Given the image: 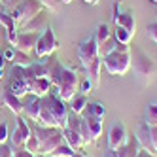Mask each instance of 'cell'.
Here are the masks:
<instances>
[{
  "label": "cell",
  "instance_id": "cell-35",
  "mask_svg": "<svg viewBox=\"0 0 157 157\" xmlns=\"http://www.w3.org/2000/svg\"><path fill=\"white\" fill-rule=\"evenodd\" d=\"M148 38H150L153 44H157V21L148 27Z\"/></svg>",
  "mask_w": 157,
  "mask_h": 157
},
{
  "label": "cell",
  "instance_id": "cell-6",
  "mask_svg": "<svg viewBox=\"0 0 157 157\" xmlns=\"http://www.w3.org/2000/svg\"><path fill=\"white\" fill-rule=\"evenodd\" d=\"M30 125L27 123L25 117H17V123H15V129L10 132V146H12V150L13 148H23V144L27 142V138L30 136Z\"/></svg>",
  "mask_w": 157,
  "mask_h": 157
},
{
  "label": "cell",
  "instance_id": "cell-5",
  "mask_svg": "<svg viewBox=\"0 0 157 157\" xmlns=\"http://www.w3.org/2000/svg\"><path fill=\"white\" fill-rule=\"evenodd\" d=\"M59 48H61V42L55 38L53 29L48 27V29L40 34V38H38V42H36V48H34V53H36L38 59H44V57H49V55H53Z\"/></svg>",
  "mask_w": 157,
  "mask_h": 157
},
{
  "label": "cell",
  "instance_id": "cell-31",
  "mask_svg": "<svg viewBox=\"0 0 157 157\" xmlns=\"http://www.w3.org/2000/svg\"><path fill=\"white\" fill-rule=\"evenodd\" d=\"M44 10H48V12L51 13H57L59 12V8H61V0H40Z\"/></svg>",
  "mask_w": 157,
  "mask_h": 157
},
{
  "label": "cell",
  "instance_id": "cell-45",
  "mask_svg": "<svg viewBox=\"0 0 157 157\" xmlns=\"http://www.w3.org/2000/svg\"><path fill=\"white\" fill-rule=\"evenodd\" d=\"M72 0H61V4H70Z\"/></svg>",
  "mask_w": 157,
  "mask_h": 157
},
{
  "label": "cell",
  "instance_id": "cell-21",
  "mask_svg": "<svg viewBox=\"0 0 157 157\" xmlns=\"http://www.w3.org/2000/svg\"><path fill=\"white\" fill-rule=\"evenodd\" d=\"M8 91H12L15 97L19 98H23L25 95H29V85L23 82V80H17V78H10V82H8Z\"/></svg>",
  "mask_w": 157,
  "mask_h": 157
},
{
  "label": "cell",
  "instance_id": "cell-43",
  "mask_svg": "<svg viewBox=\"0 0 157 157\" xmlns=\"http://www.w3.org/2000/svg\"><path fill=\"white\" fill-rule=\"evenodd\" d=\"M85 4H91V6H97L98 4V0H83Z\"/></svg>",
  "mask_w": 157,
  "mask_h": 157
},
{
  "label": "cell",
  "instance_id": "cell-39",
  "mask_svg": "<svg viewBox=\"0 0 157 157\" xmlns=\"http://www.w3.org/2000/svg\"><path fill=\"white\" fill-rule=\"evenodd\" d=\"M2 55H4V59H6V61H12V59H13V55H15V48L10 46V48H8Z\"/></svg>",
  "mask_w": 157,
  "mask_h": 157
},
{
  "label": "cell",
  "instance_id": "cell-40",
  "mask_svg": "<svg viewBox=\"0 0 157 157\" xmlns=\"http://www.w3.org/2000/svg\"><path fill=\"white\" fill-rule=\"evenodd\" d=\"M136 157H157V155H153V153H150V151H146V150H138V153H136Z\"/></svg>",
  "mask_w": 157,
  "mask_h": 157
},
{
  "label": "cell",
  "instance_id": "cell-20",
  "mask_svg": "<svg viewBox=\"0 0 157 157\" xmlns=\"http://www.w3.org/2000/svg\"><path fill=\"white\" fill-rule=\"evenodd\" d=\"M100 70H102V59H100V57H95V59L91 61V64L85 68L87 78L91 80V83H93L95 87L98 85V80H100Z\"/></svg>",
  "mask_w": 157,
  "mask_h": 157
},
{
  "label": "cell",
  "instance_id": "cell-41",
  "mask_svg": "<svg viewBox=\"0 0 157 157\" xmlns=\"http://www.w3.org/2000/svg\"><path fill=\"white\" fill-rule=\"evenodd\" d=\"M72 157H87V155H85V153L80 150V151H74V155H72Z\"/></svg>",
  "mask_w": 157,
  "mask_h": 157
},
{
  "label": "cell",
  "instance_id": "cell-8",
  "mask_svg": "<svg viewBox=\"0 0 157 157\" xmlns=\"http://www.w3.org/2000/svg\"><path fill=\"white\" fill-rule=\"evenodd\" d=\"M127 140H129V132L123 123H114L108 129V150H117L121 146H125Z\"/></svg>",
  "mask_w": 157,
  "mask_h": 157
},
{
  "label": "cell",
  "instance_id": "cell-15",
  "mask_svg": "<svg viewBox=\"0 0 157 157\" xmlns=\"http://www.w3.org/2000/svg\"><path fill=\"white\" fill-rule=\"evenodd\" d=\"M40 104H42V98L36 95H30L25 102H23V114L27 119L38 123L40 121Z\"/></svg>",
  "mask_w": 157,
  "mask_h": 157
},
{
  "label": "cell",
  "instance_id": "cell-30",
  "mask_svg": "<svg viewBox=\"0 0 157 157\" xmlns=\"http://www.w3.org/2000/svg\"><path fill=\"white\" fill-rule=\"evenodd\" d=\"M0 25H4V29H17L15 21L12 19V15H10L8 10H0Z\"/></svg>",
  "mask_w": 157,
  "mask_h": 157
},
{
  "label": "cell",
  "instance_id": "cell-22",
  "mask_svg": "<svg viewBox=\"0 0 157 157\" xmlns=\"http://www.w3.org/2000/svg\"><path fill=\"white\" fill-rule=\"evenodd\" d=\"M87 104H89V100H87V95H76L72 100H70V112L72 114H78V116H82L83 112H85V108H87Z\"/></svg>",
  "mask_w": 157,
  "mask_h": 157
},
{
  "label": "cell",
  "instance_id": "cell-48",
  "mask_svg": "<svg viewBox=\"0 0 157 157\" xmlns=\"http://www.w3.org/2000/svg\"><path fill=\"white\" fill-rule=\"evenodd\" d=\"M0 2H2V0H0Z\"/></svg>",
  "mask_w": 157,
  "mask_h": 157
},
{
  "label": "cell",
  "instance_id": "cell-32",
  "mask_svg": "<svg viewBox=\"0 0 157 157\" xmlns=\"http://www.w3.org/2000/svg\"><path fill=\"white\" fill-rule=\"evenodd\" d=\"M17 29H8L6 30V38H8V42H10V46L12 48H15V44H17Z\"/></svg>",
  "mask_w": 157,
  "mask_h": 157
},
{
  "label": "cell",
  "instance_id": "cell-24",
  "mask_svg": "<svg viewBox=\"0 0 157 157\" xmlns=\"http://www.w3.org/2000/svg\"><path fill=\"white\" fill-rule=\"evenodd\" d=\"M144 121L150 127H157V102H150L146 106V114H144Z\"/></svg>",
  "mask_w": 157,
  "mask_h": 157
},
{
  "label": "cell",
  "instance_id": "cell-18",
  "mask_svg": "<svg viewBox=\"0 0 157 157\" xmlns=\"http://www.w3.org/2000/svg\"><path fill=\"white\" fill-rule=\"evenodd\" d=\"M2 104L8 106L10 112H13L15 116L23 114V100H21L19 97H15L12 91H8V89H4V91H2Z\"/></svg>",
  "mask_w": 157,
  "mask_h": 157
},
{
  "label": "cell",
  "instance_id": "cell-12",
  "mask_svg": "<svg viewBox=\"0 0 157 157\" xmlns=\"http://www.w3.org/2000/svg\"><path fill=\"white\" fill-rule=\"evenodd\" d=\"M134 138L138 140L142 150H146V151H150V153L155 155V148H153V144H151V127L146 121H140L136 132H134Z\"/></svg>",
  "mask_w": 157,
  "mask_h": 157
},
{
  "label": "cell",
  "instance_id": "cell-9",
  "mask_svg": "<svg viewBox=\"0 0 157 157\" xmlns=\"http://www.w3.org/2000/svg\"><path fill=\"white\" fill-rule=\"evenodd\" d=\"M17 10H19V13H21V21H19V27L21 25H25L27 21H30L34 15H38L42 10H44V6H42V2L40 0H23L19 6H15Z\"/></svg>",
  "mask_w": 157,
  "mask_h": 157
},
{
  "label": "cell",
  "instance_id": "cell-33",
  "mask_svg": "<svg viewBox=\"0 0 157 157\" xmlns=\"http://www.w3.org/2000/svg\"><path fill=\"white\" fill-rule=\"evenodd\" d=\"M10 138V129H8V123H0V144H6Z\"/></svg>",
  "mask_w": 157,
  "mask_h": 157
},
{
  "label": "cell",
  "instance_id": "cell-44",
  "mask_svg": "<svg viewBox=\"0 0 157 157\" xmlns=\"http://www.w3.org/2000/svg\"><path fill=\"white\" fill-rule=\"evenodd\" d=\"M4 76H6L4 74V68H0V80H4Z\"/></svg>",
  "mask_w": 157,
  "mask_h": 157
},
{
  "label": "cell",
  "instance_id": "cell-13",
  "mask_svg": "<svg viewBox=\"0 0 157 157\" xmlns=\"http://www.w3.org/2000/svg\"><path fill=\"white\" fill-rule=\"evenodd\" d=\"M40 34H42V32H17V44H15V49L25 51V53L34 51L36 42H38Z\"/></svg>",
  "mask_w": 157,
  "mask_h": 157
},
{
  "label": "cell",
  "instance_id": "cell-34",
  "mask_svg": "<svg viewBox=\"0 0 157 157\" xmlns=\"http://www.w3.org/2000/svg\"><path fill=\"white\" fill-rule=\"evenodd\" d=\"M93 87H95V85L91 83V80H89V78H85V80L80 83V91H82V95H87V93H91Z\"/></svg>",
  "mask_w": 157,
  "mask_h": 157
},
{
  "label": "cell",
  "instance_id": "cell-2",
  "mask_svg": "<svg viewBox=\"0 0 157 157\" xmlns=\"http://www.w3.org/2000/svg\"><path fill=\"white\" fill-rule=\"evenodd\" d=\"M32 132L38 136L40 140V155H51V151L57 148L59 144L64 142L63 138V129L59 127H42L36 125L32 129Z\"/></svg>",
  "mask_w": 157,
  "mask_h": 157
},
{
  "label": "cell",
  "instance_id": "cell-1",
  "mask_svg": "<svg viewBox=\"0 0 157 157\" xmlns=\"http://www.w3.org/2000/svg\"><path fill=\"white\" fill-rule=\"evenodd\" d=\"M131 68L134 70V76L142 85H150L157 76L153 59L150 55H146L142 49H136L134 53H131Z\"/></svg>",
  "mask_w": 157,
  "mask_h": 157
},
{
  "label": "cell",
  "instance_id": "cell-19",
  "mask_svg": "<svg viewBox=\"0 0 157 157\" xmlns=\"http://www.w3.org/2000/svg\"><path fill=\"white\" fill-rule=\"evenodd\" d=\"M63 138H64V142L68 144L74 151H80V150L83 148L82 134L78 132V131H72V129H68V127H64V129H63Z\"/></svg>",
  "mask_w": 157,
  "mask_h": 157
},
{
  "label": "cell",
  "instance_id": "cell-16",
  "mask_svg": "<svg viewBox=\"0 0 157 157\" xmlns=\"http://www.w3.org/2000/svg\"><path fill=\"white\" fill-rule=\"evenodd\" d=\"M82 117H83V121H85L89 132H91V140L97 142V140L100 138V134H102V117H97V116H93V114H89V112H83Z\"/></svg>",
  "mask_w": 157,
  "mask_h": 157
},
{
  "label": "cell",
  "instance_id": "cell-42",
  "mask_svg": "<svg viewBox=\"0 0 157 157\" xmlns=\"http://www.w3.org/2000/svg\"><path fill=\"white\" fill-rule=\"evenodd\" d=\"M4 64H6V59H4V55L0 53V68H4Z\"/></svg>",
  "mask_w": 157,
  "mask_h": 157
},
{
  "label": "cell",
  "instance_id": "cell-7",
  "mask_svg": "<svg viewBox=\"0 0 157 157\" xmlns=\"http://www.w3.org/2000/svg\"><path fill=\"white\" fill-rule=\"evenodd\" d=\"M95 57H98V46H97L95 38L89 36V38H85L80 46H78V59H80L83 70L87 68L89 64H91V61H93Z\"/></svg>",
  "mask_w": 157,
  "mask_h": 157
},
{
  "label": "cell",
  "instance_id": "cell-14",
  "mask_svg": "<svg viewBox=\"0 0 157 157\" xmlns=\"http://www.w3.org/2000/svg\"><path fill=\"white\" fill-rule=\"evenodd\" d=\"M46 29H48V15H46V10H42L38 15L27 21L25 25H21L19 32H44Z\"/></svg>",
  "mask_w": 157,
  "mask_h": 157
},
{
  "label": "cell",
  "instance_id": "cell-46",
  "mask_svg": "<svg viewBox=\"0 0 157 157\" xmlns=\"http://www.w3.org/2000/svg\"><path fill=\"white\" fill-rule=\"evenodd\" d=\"M36 157H51V155H36Z\"/></svg>",
  "mask_w": 157,
  "mask_h": 157
},
{
  "label": "cell",
  "instance_id": "cell-11",
  "mask_svg": "<svg viewBox=\"0 0 157 157\" xmlns=\"http://www.w3.org/2000/svg\"><path fill=\"white\" fill-rule=\"evenodd\" d=\"M138 150H140L138 140L134 136H129L125 146H121V148H117V150H106L104 157H136Z\"/></svg>",
  "mask_w": 157,
  "mask_h": 157
},
{
  "label": "cell",
  "instance_id": "cell-4",
  "mask_svg": "<svg viewBox=\"0 0 157 157\" xmlns=\"http://www.w3.org/2000/svg\"><path fill=\"white\" fill-rule=\"evenodd\" d=\"M42 102L49 108V112H51L55 123H57V127H59V129H64L66 123H68V114H70V112H68V106H66L64 100L59 98L53 91H49L46 97H42Z\"/></svg>",
  "mask_w": 157,
  "mask_h": 157
},
{
  "label": "cell",
  "instance_id": "cell-28",
  "mask_svg": "<svg viewBox=\"0 0 157 157\" xmlns=\"http://www.w3.org/2000/svg\"><path fill=\"white\" fill-rule=\"evenodd\" d=\"M85 112H89V114H93L97 117H102L104 119V116H106V106L102 102H89L87 108H85Z\"/></svg>",
  "mask_w": 157,
  "mask_h": 157
},
{
  "label": "cell",
  "instance_id": "cell-26",
  "mask_svg": "<svg viewBox=\"0 0 157 157\" xmlns=\"http://www.w3.org/2000/svg\"><path fill=\"white\" fill-rule=\"evenodd\" d=\"M132 32H129L127 29H121V27H116L114 29V38H116V42H119V44H131V40H132Z\"/></svg>",
  "mask_w": 157,
  "mask_h": 157
},
{
  "label": "cell",
  "instance_id": "cell-10",
  "mask_svg": "<svg viewBox=\"0 0 157 157\" xmlns=\"http://www.w3.org/2000/svg\"><path fill=\"white\" fill-rule=\"evenodd\" d=\"M119 6H121V0H116V4H114V23H116V27L127 29L129 32L134 34L136 21H134V17H132L131 12H119Z\"/></svg>",
  "mask_w": 157,
  "mask_h": 157
},
{
  "label": "cell",
  "instance_id": "cell-17",
  "mask_svg": "<svg viewBox=\"0 0 157 157\" xmlns=\"http://www.w3.org/2000/svg\"><path fill=\"white\" fill-rule=\"evenodd\" d=\"M51 80H48V78H34L30 83H29V95H36V97H46L49 91H51Z\"/></svg>",
  "mask_w": 157,
  "mask_h": 157
},
{
  "label": "cell",
  "instance_id": "cell-29",
  "mask_svg": "<svg viewBox=\"0 0 157 157\" xmlns=\"http://www.w3.org/2000/svg\"><path fill=\"white\" fill-rule=\"evenodd\" d=\"M74 155V150L70 148L66 142H63V144H59L57 148H55L53 151H51V157H72Z\"/></svg>",
  "mask_w": 157,
  "mask_h": 157
},
{
  "label": "cell",
  "instance_id": "cell-37",
  "mask_svg": "<svg viewBox=\"0 0 157 157\" xmlns=\"http://www.w3.org/2000/svg\"><path fill=\"white\" fill-rule=\"evenodd\" d=\"M13 150H12V146H8V144H0V157H12Z\"/></svg>",
  "mask_w": 157,
  "mask_h": 157
},
{
  "label": "cell",
  "instance_id": "cell-47",
  "mask_svg": "<svg viewBox=\"0 0 157 157\" xmlns=\"http://www.w3.org/2000/svg\"><path fill=\"white\" fill-rule=\"evenodd\" d=\"M150 2H153V4H157V0H150Z\"/></svg>",
  "mask_w": 157,
  "mask_h": 157
},
{
  "label": "cell",
  "instance_id": "cell-25",
  "mask_svg": "<svg viewBox=\"0 0 157 157\" xmlns=\"http://www.w3.org/2000/svg\"><path fill=\"white\" fill-rule=\"evenodd\" d=\"M23 148L27 150V151H30L32 155H40V140H38V136L34 132H30V136L27 138V142L23 144Z\"/></svg>",
  "mask_w": 157,
  "mask_h": 157
},
{
  "label": "cell",
  "instance_id": "cell-38",
  "mask_svg": "<svg viewBox=\"0 0 157 157\" xmlns=\"http://www.w3.org/2000/svg\"><path fill=\"white\" fill-rule=\"evenodd\" d=\"M23 0H2V4H4V8L6 10H13L15 6H19Z\"/></svg>",
  "mask_w": 157,
  "mask_h": 157
},
{
  "label": "cell",
  "instance_id": "cell-36",
  "mask_svg": "<svg viewBox=\"0 0 157 157\" xmlns=\"http://www.w3.org/2000/svg\"><path fill=\"white\" fill-rule=\"evenodd\" d=\"M12 157H36V155H32V153H30V151H27L25 148H13Z\"/></svg>",
  "mask_w": 157,
  "mask_h": 157
},
{
  "label": "cell",
  "instance_id": "cell-23",
  "mask_svg": "<svg viewBox=\"0 0 157 157\" xmlns=\"http://www.w3.org/2000/svg\"><path fill=\"white\" fill-rule=\"evenodd\" d=\"M93 38H95V42H97V46H102V44H104L108 38H112V30H110V27H108L106 23H98V25H97V30H95V34H93Z\"/></svg>",
  "mask_w": 157,
  "mask_h": 157
},
{
  "label": "cell",
  "instance_id": "cell-27",
  "mask_svg": "<svg viewBox=\"0 0 157 157\" xmlns=\"http://www.w3.org/2000/svg\"><path fill=\"white\" fill-rule=\"evenodd\" d=\"M12 63H13V64H17V66H30V64H32L30 53H25V51H19V49H15V55H13Z\"/></svg>",
  "mask_w": 157,
  "mask_h": 157
},
{
  "label": "cell",
  "instance_id": "cell-3",
  "mask_svg": "<svg viewBox=\"0 0 157 157\" xmlns=\"http://www.w3.org/2000/svg\"><path fill=\"white\" fill-rule=\"evenodd\" d=\"M102 68L110 76H125L131 70V53L112 51L102 57Z\"/></svg>",
  "mask_w": 157,
  "mask_h": 157
}]
</instances>
